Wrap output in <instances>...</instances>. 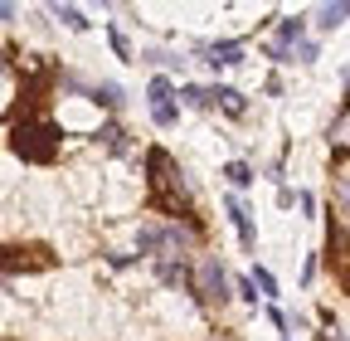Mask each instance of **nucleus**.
<instances>
[{"label": "nucleus", "mask_w": 350, "mask_h": 341, "mask_svg": "<svg viewBox=\"0 0 350 341\" xmlns=\"http://www.w3.org/2000/svg\"><path fill=\"white\" fill-rule=\"evenodd\" d=\"M195 225H185V220H165V225H142V234H137V244H142V253H151V259H161V253H180V249H195Z\"/></svg>", "instance_id": "nucleus-2"}, {"label": "nucleus", "mask_w": 350, "mask_h": 341, "mask_svg": "<svg viewBox=\"0 0 350 341\" xmlns=\"http://www.w3.org/2000/svg\"><path fill=\"white\" fill-rule=\"evenodd\" d=\"M239 59H243V49L234 45V39H224V45L209 49V64H214V68H229V64H239Z\"/></svg>", "instance_id": "nucleus-7"}, {"label": "nucleus", "mask_w": 350, "mask_h": 341, "mask_svg": "<svg viewBox=\"0 0 350 341\" xmlns=\"http://www.w3.org/2000/svg\"><path fill=\"white\" fill-rule=\"evenodd\" d=\"M331 147H336V151H350V108L331 122Z\"/></svg>", "instance_id": "nucleus-8"}, {"label": "nucleus", "mask_w": 350, "mask_h": 341, "mask_svg": "<svg viewBox=\"0 0 350 341\" xmlns=\"http://www.w3.org/2000/svg\"><path fill=\"white\" fill-rule=\"evenodd\" d=\"M54 20H64L68 29H88V20H83V10H73V5H54Z\"/></svg>", "instance_id": "nucleus-13"}, {"label": "nucleus", "mask_w": 350, "mask_h": 341, "mask_svg": "<svg viewBox=\"0 0 350 341\" xmlns=\"http://www.w3.org/2000/svg\"><path fill=\"white\" fill-rule=\"evenodd\" d=\"M297 59H301V64H312V59H317V45H312V39H306V45H297Z\"/></svg>", "instance_id": "nucleus-20"}, {"label": "nucleus", "mask_w": 350, "mask_h": 341, "mask_svg": "<svg viewBox=\"0 0 350 341\" xmlns=\"http://www.w3.org/2000/svg\"><path fill=\"white\" fill-rule=\"evenodd\" d=\"M195 292L204 297V303H224V297H229L224 264H219L214 253H204V259H200V268H195Z\"/></svg>", "instance_id": "nucleus-4"}, {"label": "nucleus", "mask_w": 350, "mask_h": 341, "mask_svg": "<svg viewBox=\"0 0 350 341\" xmlns=\"http://www.w3.org/2000/svg\"><path fill=\"white\" fill-rule=\"evenodd\" d=\"M229 220H234V229H239V239L253 249V220H248V210H243V200L239 195H229Z\"/></svg>", "instance_id": "nucleus-6"}, {"label": "nucleus", "mask_w": 350, "mask_h": 341, "mask_svg": "<svg viewBox=\"0 0 350 341\" xmlns=\"http://www.w3.org/2000/svg\"><path fill=\"white\" fill-rule=\"evenodd\" d=\"M345 15H350V5H321V10H317V25H321V29H336Z\"/></svg>", "instance_id": "nucleus-10"}, {"label": "nucleus", "mask_w": 350, "mask_h": 341, "mask_svg": "<svg viewBox=\"0 0 350 341\" xmlns=\"http://www.w3.org/2000/svg\"><path fill=\"white\" fill-rule=\"evenodd\" d=\"M224 176H229V186H248V181H253V170H248L243 161H229V166H224Z\"/></svg>", "instance_id": "nucleus-15"}, {"label": "nucleus", "mask_w": 350, "mask_h": 341, "mask_svg": "<svg viewBox=\"0 0 350 341\" xmlns=\"http://www.w3.org/2000/svg\"><path fill=\"white\" fill-rule=\"evenodd\" d=\"M146 98H151V108H165V103L175 98V88H170V78H151V88H146Z\"/></svg>", "instance_id": "nucleus-9"}, {"label": "nucleus", "mask_w": 350, "mask_h": 341, "mask_svg": "<svg viewBox=\"0 0 350 341\" xmlns=\"http://www.w3.org/2000/svg\"><path fill=\"white\" fill-rule=\"evenodd\" d=\"M214 98H219V108L234 112V117L243 112V93H239V88H214Z\"/></svg>", "instance_id": "nucleus-11"}, {"label": "nucleus", "mask_w": 350, "mask_h": 341, "mask_svg": "<svg viewBox=\"0 0 350 341\" xmlns=\"http://www.w3.org/2000/svg\"><path fill=\"white\" fill-rule=\"evenodd\" d=\"M15 151L25 161H54V127L49 122H25L15 127Z\"/></svg>", "instance_id": "nucleus-3"}, {"label": "nucleus", "mask_w": 350, "mask_h": 341, "mask_svg": "<svg viewBox=\"0 0 350 341\" xmlns=\"http://www.w3.org/2000/svg\"><path fill=\"white\" fill-rule=\"evenodd\" d=\"M326 244H331V264H336V268H340V278L350 283V244H345V234H340L336 225H331V239H326Z\"/></svg>", "instance_id": "nucleus-5"}, {"label": "nucleus", "mask_w": 350, "mask_h": 341, "mask_svg": "<svg viewBox=\"0 0 350 341\" xmlns=\"http://www.w3.org/2000/svg\"><path fill=\"white\" fill-rule=\"evenodd\" d=\"M156 273H161V283H185V264H175V259H161Z\"/></svg>", "instance_id": "nucleus-12"}, {"label": "nucleus", "mask_w": 350, "mask_h": 341, "mask_svg": "<svg viewBox=\"0 0 350 341\" xmlns=\"http://www.w3.org/2000/svg\"><path fill=\"white\" fill-rule=\"evenodd\" d=\"M93 98H98V103H107V108H117V103H122V88H117V83H98Z\"/></svg>", "instance_id": "nucleus-16"}, {"label": "nucleus", "mask_w": 350, "mask_h": 341, "mask_svg": "<svg viewBox=\"0 0 350 341\" xmlns=\"http://www.w3.org/2000/svg\"><path fill=\"white\" fill-rule=\"evenodd\" d=\"M146 170H151V195H156V205L170 210V215H190L195 195H190V181L175 170V161H170L165 151H151V156H146Z\"/></svg>", "instance_id": "nucleus-1"}, {"label": "nucleus", "mask_w": 350, "mask_h": 341, "mask_svg": "<svg viewBox=\"0 0 350 341\" xmlns=\"http://www.w3.org/2000/svg\"><path fill=\"white\" fill-rule=\"evenodd\" d=\"M336 200H340V215L350 220V170H345L340 181H336Z\"/></svg>", "instance_id": "nucleus-17"}, {"label": "nucleus", "mask_w": 350, "mask_h": 341, "mask_svg": "<svg viewBox=\"0 0 350 341\" xmlns=\"http://www.w3.org/2000/svg\"><path fill=\"white\" fill-rule=\"evenodd\" d=\"M180 98H185L190 108H209V103H219V98H214L209 88H180Z\"/></svg>", "instance_id": "nucleus-14"}, {"label": "nucleus", "mask_w": 350, "mask_h": 341, "mask_svg": "<svg viewBox=\"0 0 350 341\" xmlns=\"http://www.w3.org/2000/svg\"><path fill=\"white\" fill-rule=\"evenodd\" d=\"M151 117H156V127H175L180 112H175V103H165V108H151Z\"/></svg>", "instance_id": "nucleus-18"}, {"label": "nucleus", "mask_w": 350, "mask_h": 341, "mask_svg": "<svg viewBox=\"0 0 350 341\" xmlns=\"http://www.w3.org/2000/svg\"><path fill=\"white\" fill-rule=\"evenodd\" d=\"M253 283L262 288V297H273V292H278V278H273L268 268H258V273H253Z\"/></svg>", "instance_id": "nucleus-19"}]
</instances>
